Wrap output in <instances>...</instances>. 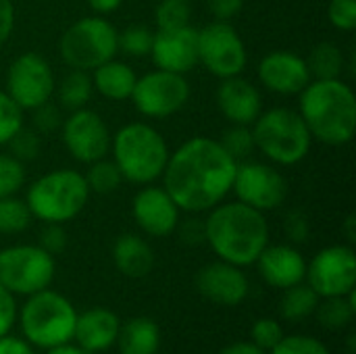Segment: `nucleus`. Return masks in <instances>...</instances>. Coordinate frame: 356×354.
Segmentation results:
<instances>
[{"label":"nucleus","instance_id":"obj_1","mask_svg":"<svg viewBox=\"0 0 356 354\" xmlns=\"http://www.w3.org/2000/svg\"><path fill=\"white\" fill-rule=\"evenodd\" d=\"M236 167L219 140L194 136L169 154L161 179L181 213L200 215L227 198Z\"/></svg>","mask_w":356,"mask_h":354},{"label":"nucleus","instance_id":"obj_2","mask_svg":"<svg viewBox=\"0 0 356 354\" xmlns=\"http://www.w3.org/2000/svg\"><path fill=\"white\" fill-rule=\"evenodd\" d=\"M204 242L219 261L236 267H250L269 244L265 213L234 200L219 202L204 219Z\"/></svg>","mask_w":356,"mask_h":354},{"label":"nucleus","instance_id":"obj_3","mask_svg":"<svg viewBox=\"0 0 356 354\" xmlns=\"http://www.w3.org/2000/svg\"><path fill=\"white\" fill-rule=\"evenodd\" d=\"M298 113L321 144L344 146L355 138L356 96L342 77L311 79L298 94Z\"/></svg>","mask_w":356,"mask_h":354},{"label":"nucleus","instance_id":"obj_4","mask_svg":"<svg viewBox=\"0 0 356 354\" xmlns=\"http://www.w3.org/2000/svg\"><path fill=\"white\" fill-rule=\"evenodd\" d=\"M111 154L125 182L148 186L163 177L171 150L156 127L144 121H134L113 134Z\"/></svg>","mask_w":356,"mask_h":354},{"label":"nucleus","instance_id":"obj_5","mask_svg":"<svg viewBox=\"0 0 356 354\" xmlns=\"http://www.w3.org/2000/svg\"><path fill=\"white\" fill-rule=\"evenodd\" d=\"M254 150L275 167H292L305 161L313 146V136L300 113L288 106L263 111L250 125Z\"/></svg>","mask_w":356,"mask_h":354},{"label":"nucleus","instance_id":"obj_6","mask_svg":"<svg viewBox=\"0 0 356 354\" xmlns=\"http://www.w3.org/2000/svg\"><path fill=\"white\" fill-rule=\"evenodd\" d=\"M90 194L83 173L75 169H52L27 188L25 202L33 219L65 225L86 209Z\"/></svg>","mask_w":356,"mask_h":354},{"label":"nucleus","instance_id":"obj_7","mask_svg":"<svg viewBox=\"0 0 356 354\" xmlns=\"http://www.w3.org/2000/svg\"><path fill=\"white\" fill-rule=\"evenodd\" d=\"M23 338L35 348H54L73 342L77 311L71 300L50 288L27 296L17 313Z\"/></svg>","mask_w":356,"mask_h":354},{"label":"nucleus","instance_id":"obj_8","mask_svg":"<svg viewBox=\"0 0 356 354\" xmlns=\"http://www.w3.org/2000/svg\"><path fill=\"white\" fill-rule=\"evenodd\" d=\"M58 52L69 69L94 71L119 52V31L102 15L81 17L71 23L58 42Z\"/></svg>","mask_w":356,"mask_h":354},{"label":"nucleus","instance_id":"obj_9","mask_svg":"<svg viewBox=\"0 0 356 354\" xmlns=\"http://www.w3.org/2000/svg\"><path fill=\"white\" fill-rule=\"evenodd\" d=\"M54 273V257L38 244H15L0 250V286L10 294L31 296L46 290Z\"/></svg>","mask_w":356,"mask_h":354},{"label":"nucleus","instance_id":"obj_10","mask_svg":"<svg viewBox=\"0 0 356 354\" xmlns=\"http://www.w3.org/2000/svg\"><path fill=\"white\" fill-rule=\"evenodd\" d=\"M198 65L219 79L242 75L248 50L229 21H213L198 29Z\"/></svg>","mask_w":356,"mask_h":354},{"label":"nucleus","instance_id":"obj_11","mask_svg":"<svg viewBox=\"0 0 356 354\" xmlns=\"http://www.w3.org/2000/svg\"><path fill=\"white\" fill-rule=\"evenodd\" d=\"M190 94L192 90L186 75L154 69L138 77L129 100L142 117L167 119L190 102Z\"/></svg>","mask_w":356,"mask_h":354},{"label":"nucleus","instance_id":"obj_12","mask_svg":"<svg viewBox=\"0 0 356 354\" xmlns=\"http://www.w3.org/2000/svg\"><path fill=\"white\" fill-rule=\"evenodd\" d=\"M56 90V77L50 63L38 52H23L13 58L6 71L4 92L25 111H33L44 102L52 100Z\"/></svg>","mask_w":356,"mask_h":354},{"label":"nucleus","instance_id":"obj_13","mask_svg":"<svg viewBox=\"0 0 356 354\" xmlns=\"http://www.w3.org/2000/svg\"><path fill=\"white\" fill-rule=\"evenodd\" d=\"M232 192L240 202L267 213L280 209L286 202L290 186L286 175L275 165L246 159L236 167Z\"/></svg>","mask_w":356,"mask_h":354},{"label":"nucleus","instance_id":"obj_14","mask_svg":"<svg viewBox=\"0 0 356 354\" xmlns=\"http://www.w3.org/2000/svg\"><path fill=\"white\" fill-rule=\"evenodd\" d=\"M63 146L71 159L90 165L111 152V129L106 121L92 108L83 106L71 111L60 123Z\"/></svg>","mask_w":356,"mask_h":354},{"label":"nucleus","instance_id":"obj_15","mask_svg":"<svg viewBox=\"0 0 356 354\" xmlns=\"http://www.w3.org/2000/svg\"><path fill=\"white\" fill-rule=\"evenodd\" d=\"M305 282L319 298L346 296L356 288V255L350 244H334L319 250L307 263Z\"/></svg>","mask_w":356,"mask_h":354},{"label":"nucleus","instance_id":"obj_16","mask_svg":"<svg viewBox=\"0 0 356 354\" xmlns=\"http://www.w3.org/2000/svg\"><path fill=\"white\" fill-rule=\"evenodd\" d=\"M179 207L163 186H142L131 200V217L136 225L152 238L171 236L179 223Z\"/></svg>","mask_w":356,"mask_h":354},{"label":"nucleus","instance_id":"obj_17","mask_svg":"<svg viewBox=\"0 0 356 354\" xmlns=\"http://www.w3.org/2000/svg\"><path fill=\"white\" fill-rule=\"evenodd\" d=\"M156 69L186 75L198 65V29L192 25L177 29H156L148 54Z\"/></svg>","mask_w":356,"mask_h":354},{"label":"nucleus","instance_id":"obj_18","mask_svg":"<svg viewBox=\"0 0 356 354\" xmlns=\"http://www.w3.org/2000/svg\"><path fill=\"white\" fill-rule=\"evenodd\" d=\"M257 73L261 86L280 96H298L311 81L305 56L292 50H273L265 54Z\"/></svg>","mask_w":356,"mask_h":354},{"label":"nucleus","instance_id":"obj_19","mask_svg":"<svg viewBox=\"0 0 356 354\" xmlns=\"http://www.w3.org/2000/svg\"><path fill=\"white\" fill-rule=\"evenodd\" d=\"M196 290L202 298L221 305V307H238L246 300L250 292V284L242 267H236L225 261H215L204 265L196 273Z\"/></svg>","mask_w":356,"mask_h":354},{"label":"nucleus","instance_id":"obj_20","mask_svg":"<svg viewBox=\"0 0 356 354\" xmlns=\"http://www.w3.org/2000/svg\"><path fill=\"white\" fill-rule=\"evenodd\" d=\"M215 102L219 113L232 125H252L263 113V96L259 88L242 75L221 79L215 92Z\"/></svg>","mask_w":356,"mask_h":354},{"label":"nucleus","instance_id":"obj_21","mask_svg":"<svg viewBox=\"0 0 356 354\" xmlns=\"http://www.w3.org/2000/svg\"><path fill=\"white\" fill-rule=\"evenodd\" d=\"M257 265L265 284L277 290L292 288L307 277V259L292 244H267Z\"/></svg>","mask_w":356,"mask_h":354},{"label":"nucleus","instance_id":"obj_22","mask_svg":"<svg viewBox=\"0 0 356 354\" xmlns=\"http://www.w3.org/2000/svg\"><path fill=\"white\" fill-rule=\"evenodd\" d=\"M119 330H121V321L117 313L104 307H94L83 311L81 315L77 313L73 340L88 354L102 353L115 346Z\"/></svg>","mask_w":356,"mask_h":354},{"label":"nucleus","instance_id":"obj_23","mask_svg":"<svg viewBox=\"0 0 356 354\" xmlns=\"http://www.w3.org/2000/svg\"><path fill=\"white\" fill-rule=\"evenodd\" d=\"M152 246L138 234H123L113 244V263L117 271L129 280L146 277L154 267Z\"/></svg>","mask_w":356,"mask_h":354},{"label":"nucleus","instance_id":"obj_24","mask_svg":"<svg viewBox=\"0 0 356 354\" xmlns=\"http://www.w3.org/2000/svg\"><path fill=\"white\" fill-rule=\"evenodd\" d=\"M90 75H92L94 90L102 98L113 100V102L129 100L131 92H134V86L138 81L136 71L127 63L117 61V58H111V61L102 63L100 67L90 71Z\"/></svg>","mask_w":356,"mask_h":354},{"label":"nucleus","instance_id":"obj_25","mask_svg":"<svg viewBox=\"0 0 356 354\" xmlns=\"http://www.w3.org/2000/svg\"><path fill=\"white\" fill-rule=\"evenodd\" d=\"M119 354H156L161 346V330L148 317H134L121 325L117 342Z\"/></svg>","mask_w":356,"mask_h":354},{"label":"nucleus","instance_id":"obj_26","mask_svg":"<svg viewBox=\"0 0 356 354\" xmlns=\"http://www.w3.org/2000/svg\"><path fill=\"white\" fill-rule=\"evenodd\" d=\"M305 61L311 79H338L342 77L346 67L344 52L334 42H319L317 46H313V50Z\"/></svg>","mask_w":356,"mask_h":354},{"label":"nucleus","instance_id":"obj_27","mask_svg":"<svg viewBox=\"0 0 356 354\" xmlns=\"http://www.w3.org/2000/svg\"><path fill=\"white\" fill-rule=\"evenodd\" d=\"M56 96L63 108L67 111H77L88 106L92 94H94V86H92V75L90 71H81V69H71L60 83L56 86Z\"/></svg>","mask_w":356,"mask_h":354},{"label":"nucleus","instance_id":"obj_28","mask_svg":"<svg viewBox=\"0 0 356 354\" xmlns=\"http://www.w3.org/2000/svg\"><path fill=\"white\" fill-rule=\"evenodd\" d=\"M355 294L356 292L353 290L346 296L321 298L317 309H315V315H317L319 323L330 332H340V330L348 328L356 315Z\"/></svg>","mask_w":356,"mask_h":354},{"label":"nucleus","instance_id":"obj_29","mask_svg":"<svg viewBox=\"0 0 356 354\" xmlns=\"http://www.w3.org/2000/svg\"><path fill=\"white\" fill-rule=\"evenodd\" d=\"M319 300V294L307 282H300L284 290V296L280 300V313L286 321H302L315 315Z\"/></svg>","mask_w":356,"mask_h":354},{"label":"nucleus","instance_id":"obj_30","mask_svg":"<svg viewBox=\"0 0 356 354\" xmlns=\"http://www.w3.org/2000/svg\"><path fill=\"white\" fill-rule=\"evenodd\" d=\"M83 177H86V184H88L90 192H94V194H113L125 182L119 167L108 156L90 163Z\"/></svg>","mask_w":356,"mask_h":354},{"label":"nucleus","instance_id":"obj_31","mask_svg":"<svg viewBox=\"0 0 356 354\" xmlns=\"http://www.w3.org/2000/svg\"><path fill=\"white\" fill-rule=\"evenodd\" d=\"M33 217L25 198L4 196L0 198V236H15L31 225Z\"/></svg>","mask_w":356,"mask_h":354},{"label":"nucleus","instance_id":"obj_32","mask_svg":"<svg viewBox=\"0 0 356 354\" xmlns=\"http://www.w3.org/2000/svg\"><path fill=\"white\" fill-rule=\"evenodd\" d=\"M219 144L236 163L246 161L254 152V138H252L250 125H232L229 123V127L221 134Z\"/></svg>","mask_w":356,"mask_h":354},{"label":"nucleus","instance_id":"obj_33","mask_svg":"<svg viewBox=\"0 0 356 354\" xmlns=\"http://www.w3.org/2000/svg\"><path fill=\"white\" fill-rule=\"evenodd\" d=\"M192 4L190 0H161L154 8L156 29H177L190 25Z\"/></svg>","mask_w":356,"mask_h":354},{"label":"nucleus","instance_id":"obj_34","mask_svg":"<svg viewBox=\"0 0 356 354\" xmlns=\"http://www.w3.org/2000/svg\"><path fill=\"white\" fill-rule=\"evenodd\" d=\"M25 163L15 159L10 152H0V198L19 194V190L25 186Z\"/></svg>","mask_w":356,"mask_h":354},{"label":"nucleus","instance_id":"obj_35","mask_svg":"<svg viewBox=\"0 0 356 354\" xmlns=\"http://www.w3.org/2000/svg\"><path fill=\"white\" fill-rule=\"evenodd\" d=\"M154 31L146 25H129L119 31V50L127 56H148Z\"/></svg>","mask_w":356,"mask_h":354},{"label":"nucleus","instance_id":"obj_36","mask_svg":"<svg viewBox=\"0 0 356 354\" xmlns=\"http://www.w3.org/2000/svg\"><path fill=\"white\" fill-rule=\"evenodd\" d=\"M269 354H332L330 348L313 336H305V334H292V336H284Z\"/></svg>","mask_w":356,"mask_h":354},{"label":"nucleus","instance_id":"obj_37","mask_svg":"<svg viewBox=\"0 0 356 354\" xmlns=\"http://www.w3.org/2000/svg\"><path fill=\"white\" fill-rule=\"evenodd\" d=\"M21 127L23 111L4 90H0V146H6Z\"/></svg>","mask_w":356,"mask_h":354},{"label":"nucleus","instance_id":"obj_38","mask_svg":"<svg viewBox=\"0 0 356 354\" xmlns=\"http://www.w3.org/2000/svg\"><path fill=\"white\" fill-rule=\"evenodd\" d=\"M10 146V154L15 159H19L21 163H29L33 159H38L40 150H42V136L35 129H25L21 127L8 142Z\"/></svg>","mask_w":356,"mask_h":354},{"label":"nucleus","instance_id":"obj_39","mask_svg":"<svg viewBox=\"0 0 356 354\" xmlns=\"http://www.w3.org/2000/svg\"><path fill=\"white\" fill-rule=\"evenodd\" d=\"M284 338V328L275 319H257L250 328V342L257 344L263 351H271L280 340Z\"/></svg>","mask_w":356,"mask_h":354},{"label":"nucleus","instance_id":"obj_40","mask_svg":"<svg viewBox=\"0 0 356 354\" xmlns=\"http://www.w3.org/2000/svg\"><path fill=\"white\" fill-rule=\"evenodd\" d=\"M327 19L338 31H355L356 0H330Z\"/></svg>","mask_w":356,"mask_h":354},{"label":"nucleus","instance_id":"obj_41","mask_svg":"<svg viewBox=\"0 0 356 354\" xmlns=\"http://www.w3.org/2000/svg\"><path fill=\"white\" fill-rule=\"evenodd\" d=\"M31 113H33V129L40 136H50L56 129H60V123H63L60 108H56L54 104H50V100L44 102L42 106L33 108Z\"/></svg>","mask_w":356,"mask_h":354},{"label":"nucleus","instance_id":"obj_42","mask_svg":"<svg viewBox=\"0 0 356 354\" xmlns=\"http://www.w3.org/2000/svg\"><path fill=\"white\" fill-rule=\"evenodd\" d=\"M284 232L288 236V240L292 244H300L309 240L311 234V223H309V215L300 209H292L286 219H284Z\"/></svg>","mask_w":356,"mask_h":354},{"label":"nucleus","instance_id":"obj_43","mask_svg":"<svg viewBox=\"0 0 356 354\" xmlns=\"http://www.w3.org/2000/svg\"><path fill=\"white\" fill-rule=\"evenodd\" d=\"M38 246H42L48 255L56 257L67 248V232L60 223H44L40 238H38Z\"/></svg>","mask_w":356,"mask_h":354},{"label":"nucleus","instance_id":"obj_44","mask_svg":"<svg viewBox=\"0 0 356 354\" xmlns=\"http://www.w3.org/2000/svg\"><path fill=\"white\" fill-rule=\"evenodd\" d=\"M17 321V303L4 286H0V336H6Z\"/></svg>","mask_w":356,"mask_h":354},{"label":"nucleus","instance_id":"obj_45","mask_svg":"<svg viewBox=\"0 0 356 354\" xmlns=\"http://www.w3.org/2000/svg\"><path fill=\"white\" fill-rule=\"evenodd\" d=\"M175 232H179V238L184 244L188 246H198L204 242V219H198V217H192L188 221H179Z\"/></svg>","mask_w":356,"mask_h":354},{"label":"nucleus","instance_id":"obj_46","mask_svg":"<svg viewBox=\"0 0 356 354\" xmlns=\"http://www.w3.org/2000/svg\"><path fill=\"white\" fill-rule=\"evenodd\" d=\"M244 2L246 0H207L209 10L215 17V21H229V19H234L244 8Z\"/></svg>","mask_w":356,"mask_h":354},{"label":"nucleus","instance_id":"obj_47","mask_svg":"<svg viewBox=\"0 0 356 354\" xmlns=\"http://www.w3.org/2000/svg\"><path fill=\"white\" fill-rule=\"evenodd\" d=\"M15 29V4L13 0H0V46L10 38Z\"/></svg>","mask_w":356,"mask_h":354},{"label":"nucleus","instance_id":"obj_48","mask_svg":"<svg viewBox=\"0 0 356 354\" xmlns=\"http://www.w3.org/2000/svg\"><path fill=\"white\" fill-rule=\"evenodd\" d=\"M0 354H35L33 346L25 338L17 336H0Z\"/></svg>","mask_w":356,"mask_h":354},{"label":"nucleus","instance_id":"obj_49","mask_svg":"<svg viewBox=\"0 0 356 354\" xmlns=\"http://www.w3.org/2000/svg\"><path fill=\"white\" fill-rule=\"evenodd\" d=\"M219 354H269L267 351L259 348L257 344H252L250 340L248 342H232L227 344L225 348H221Z\"/></svg>","mask_w":356,"mask_h":354},{"label":"nucleus","instance_id":"obj_50","mask_svg":"<svg viewBox=\"0 0 356 354\" xmlns=\"http://www.w3.org/2000/svg\"><path fill=\"white\" fill-rule=\"evenodd\" d=\"M86 2L94 10V15H102V17L115 13L123 4V0H86Z\"/></svg>","mask_w":356,"mask_h":354},{"label":"nucleus","instance_id":"obj_51","mask_svg":"<svg viewBox=\"0 0 356 354\" xmlns=\"http://www.w3.org/2000/svg\"><path fill=\"white\" fill-rule=\"evenodd\" d=\"M46 354H88L83 348H79L77 344H71V342H67V344H60V346H54V348H48Z\"/></svg>","mask_w":356,"mask_h":354},{"label":"nucleus","instance_id":"obj_52","mask_svg":"<svg viewBox=\"0 0 356 354\" xmlns=\"http://www.w3.org/2000/svg\"><path fill=\"white\" fill-rule=\"evenodd\" d=\"M344 232L348 236V242L353 244L356 240V232H355V215H348L346 217V223H344Z\"/></svg>","mask_w":356,"mask_h":354},{"label":"nucleus","instance_id":"obj_53","mask_svg":"<svg viewBox=\"0 0 356 354\" xmlns=\"http://www.w3.org/2000/svg\"><path fill=\"white\" fill-rule=\"evenodd\" d=\"M190 2H192V0H190Z\"/></svg>","mask_w":356,"mask_h":354},{"label":"nucleus","instance_id":"obj_54","mask_svg":"<svg viewBox=\"0 0 356 354\" xmlns=\"http://www.w3.org/2000/svg\"><path fill=\"white\" fill-rule=\"evenodd\" d=\"M156 354H159V353H156Z\"/></svg>","mask_w":356,"mask_h":354}]
</instances>
